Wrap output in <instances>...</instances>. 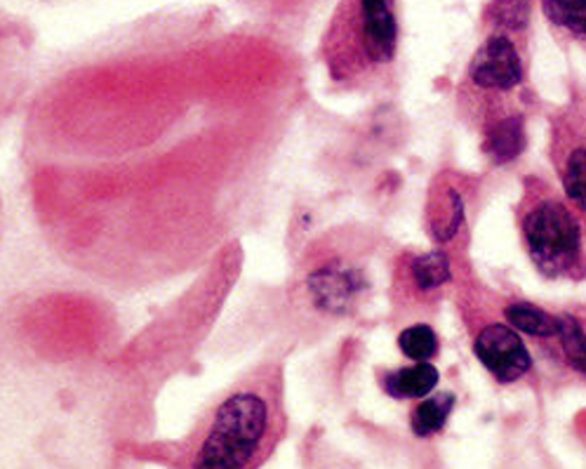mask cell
<instances>
[{"instance_id": "obj_1", "label": "cell", "mask_w": 586, "mask_h": 469, "mask_svg": "<svg viewBox=\"0 0 586 469\" xmlns=\"http://www.w3.org/2000/svg\"><path fill=\"white\" fill-rule=\"evenodd\" d=\"M285 368L265 356L210 401L177 442L134 450L167 469H259L285 438Z\"/></svg>"}, {"instance_id": "obj_2", "label": "cell", "mask_w": 586, "mask_h": 469, "mask_svg": "<svg viewBox=\"0 0 586 469\" xmlns=\"http://www.w3.org/2000/svg\"><path fill=\"white\" fill-rule=\"evenodd\" d=\"M516 230L532 267L549 281H586V215L539 175L520 181Z\"/></svg>"}, {"instance_id": "obj_3", "label": "cell", "mask_w": 586, "mask_h": 469, "mask_svg": "<svg viewBox=\"0 0 586 469\" xmlns=\"http://www.w3.org/2000/svg\"><path fill=\"white\" fill-rule=\"evenodd\" d=\"M398 40L396 0H344L323 40L330 81L347 90H377L389 83Z\"/></svg>"}, {"instance_id": "obj_4", "label": "cell", "mask_w": 586, "mask_h": 469, "mask_svg": "<svg viewBox=\"0 0 586 469\" xmlns=\"http://www.w3.org/2000/svg\"><path fill=\"white\" fill-rule=\"evenodd\" d=\"M455 104L459 118L476 132L504 116L530 114L526 48L512 36L488 34L457 83Z\"/></svg>"}, {"instance_id": "obj_5", "label": "cell", "mask_w": 586, "mask_h": 469, "mask_svg": "<svg viewBox=\"0 0 586 469\" xmlns=\"http://www.w3.org/2000/svg\"><path fill=\"white\" fill-rule=\"evenodd\" d=\"M455 255L443 248L406 250L396 257L391 274V307L400 321L434 316L455 285Z\"/></svg>"}, {"instance_id": "obj_6", "label": "cell", "mask_w": 586, "mask_h": 469, "mask_svg": "<svg viewBox=\"0 0 586 469\" xmlns=\"http://www.w3.org/2000/svg\"><path fill=\"white\" fill-rule=\"evenodd\" d=\"M549 161L559 187L586 215V83H570L567 99L549 112Z\"/></svg>"}, {"instance_id": "obj_7", "label": "cell", "mask_w": 586, "mask_h": 469, "mask_svg": "<svg viewBox=\"0 0 586 469\" xmlns=\"http://www.w3.org/2000/svg\"><path fill=\"white\" fill-rule=\"evenodd\" d=\"M478 199V179L453 168L434 175L426 189L424 232L434 248L457 255L469 244L471 208Z\"/></svg>"}, {"instance_id": "obj_8", "label": "cell", "mask_w": 586, "mask_h": 469, "mask_svg": "<svg viewBox=\"0 0 586 469\" xmlns=\"http://www.w3.org/2000/svg\"><path fill=\"white\" fill-rule=\"evenodd\" d=\"M461 316L469 326L471 352L490 377H495L500 385H516L532 375L535 356L526 338L516 328L508 326L500 316L481 319L473 312H461Z\"/></svg>"}, {"instance_id": "obj_9", "label": "cell", "mask_w": 586, "mask_h": 469, "mask_svg": "<svg viewBox=\"0 0 586 469\" xmlns=\"http://www.w3.org/2000/svg\"><path fill=\"white\" fill-rule=\"evenodd\" d=\"M365 277L363 271L347 262H328L314 271L312 291L323 309L332 314L347 312L363 293Z\"/></svg>"}, {"instance_id": "obj_10", "label": "cell", "mask_w": 586, "mask_h": 469, "mask_svg": "<svg viewBox=\"0 0 586 469\" xmlns=\"http://www.w3.org/2000/svg\"><path fill=\"white\" fill-rule=\"evenodd\" d=\"M478 138H481V151L488 163L497 165V168L512 165L528 146V114L504 116L485 126L478 132Z\"/></svg>"}, {"instance_id": "obj_11", "label": "cell", "mask_w": 586, "mask_h": 469, "mask_svg": "<svg viewBox=\"0 0 586 469\" xmlns=\"http://www.w3.org/2000/svg\"><path fill=\"white\" fill-rule=\"evenodd\" d=\"M556 314V340L544 347V354L565 371L586 380V309H563Z\"/></svg>"}, {"instance_id": "obj_12", "label": "cell", "mask_w": 586, "mask_h": 469, "mask_svg": "<svg viewBox=\"0 0 586 469\" xmlns=\"http://www.w3.org/2000/svg\"><path fill=\"white\" fill-rule=\"evenodd\" d=\"M497 316L512 328H516L523 338H528L532 344L542 347V350L556 340L559 314L539 307L535 302L506 297L497 309Z\"/></svg>"}, {"instance_id": "obj_13", "label": "cell", "mask_w": 586, "mask_h": 469, "mask_svg": "<svg viewBox=\"0 0 586 469\" xmlns=\"http://www.w3.org/2000/svg\"><path fill=\"white\" fill-rule=\"evenodd\" d=\"M384 395L391 399H424L441 383V373L431 361H412V366L391 368L377 375Z\"/></svg>"}, {"instance_id": "obj_14", "label": "cell", "mask_w": 586, "mask_h": 469, "mask_svg": "<svg viewBox=\"0 0 586 469\" xmlns=\"http://www.w3.org/2000/svg\"><path fill=\"white\" fill-rule=\"evenodd\" d=\"M539 3L553 32L586 52V0H539Z\"/></svg>"}, {"instance_id": "obj_15", "label": "cell", "mask_w": 586, "mask_h": 469, "mask_svg": "<svg viewBox=\"0 0 586 469\" xmlns=\"http://www.w3.org/2000/svg\"><path fill=\"white\" fill-rule=\"evenodd\" d=\"M490 34H504L526 48V34L530 26V0H492L485 10Z\"/></svg>"}, {"instance_id": "obj_16", "label": "cell", "mask_w": 586, "mask_h": 469, "mask_svg": "<svg viewBox=\"0 0 586 469\" xmlns=\"http://www.w3.org/2000/svg\"><path fill=\"white\" fill-rule=\"evenodd\" d=\"M453 411H455V395H450V391H438V395L424 397L410 413L412 434L420 438L438 434L445 427L447 418L453 415Z\"/></svg>"}, {"instance_id": "obj_17", "label": "cell", "mask_w": 586, "mask_h": 469, "mask_svg": "<svg viewBox=\"0 0 586 469\" xmlns=\"http://www.w3.org/2000/svg\"><path fill=\"white\" fill-rule=\"evenodd\" d=\"M398 350L410 361H431L441 352L438 332L429 324H410L398 332Z\"/></svg>"}]
</instances>
